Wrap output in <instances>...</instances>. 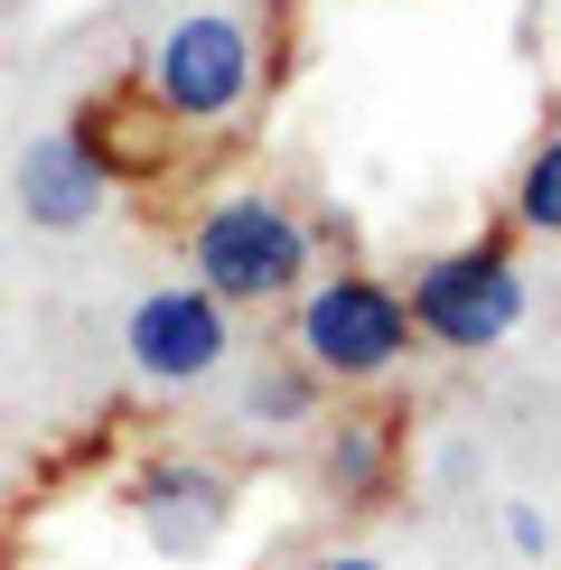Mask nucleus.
Instances as JSON below:
<instances>
[{
	"instance_id": "nucleus-1",
	"label": "nucleus",
	"mask_w": 561,
	"mask_h": 570,
	"mask_svg": "<svg viewBox=\"0 0 561 570\" xmlns=\"http://www.w3.org/2000/svg\"><path fill=\"white\" fill-rule=\"evenodd\" d=\"M318 244L327 234L309 225V206L280 197L272 178H234L216 197H197L178 253H187V281L216 291L225 308H291L318 272Z\"/></svg>"
},
{
	"instance_id": "nucleus-10",
	"label": "nucleus",
	"mask_w": 561,
	"mask_h": 570,
	"mask_svg": "<svg viewBox=\"0 0 561 570\" xmlns=\"http://www.w3.org/2000/svg\"><path fill=\"white\" fill-rule=\"evenodd\" d=\"M505 225L561 244V112L524 140V159H514V178H505Z\"/></svg>"
},
{
	"instance_id": "nucleus-6",
	"label": "nucleus",
	"mask_w": 561,
	"mask_h": 570,
	"mask_svg": "<svg viewBox=\"0 0 561 570\" xmlns=\"http://www.w3.org/2000/svg\"><path fill=\"white\" fill-rule=\"evenodd\" d=\"M112 178H122V150H104V112H76V122L38 131L29 150H19L10 197H19V216H29L38 234H85L94 216H104Z\"/></svg>"
},
{
	"instance_id": "nucleus-12",
	"label": "nucleus",
	"mask_w": 561,
	"mask_h": 570,
	"mask_svg": "<svg viewBox=\"0 0 561 570\" xmlns=\"http://www.w3.org/2000/svg\"><path fill=\"white\" fill-rule=\"evenodd\" d=\"M309 570H384V561H374V552H318Z\"/></svg>"
},
{
	"instance_id": "nucleus-3",
	"label": "nucleus",
	"mask_w": 561,
	"mask_h": 570,
	"mask_svg": "<svg viewBox=\"0 0 561 570\" xmlns=\"http://www.w3.org/2000/svg\"><path fill=\"white\" fill-rule=\"evenodd\" d=\"M421 327H412V299L403 281L365 272V263H318L309 291L291 299V355L318 374L327 393H374L412 365Z\"/></svg>"
},
{
	"instance_id": "nucleus-11",
	"label": "nucleus",
	"mask_w": 561,
	"mask_h": 570,
	"mask_svg": "<svg viewBox=\"0 0 561 570\" xmlns=\"http://www.w3.org/2000/svg\"><path fill=\"white\" fill-rule=\"evenodd\" d=\"M505 542H514L524 561H543V552H552V524H543V505H505Z\"/></svg>"
},
{
	"instance_id": "nucleus-4",
	"label": "nucleus",
	"mask_w": 561,
	"mask_h": 570,
	"mask_svg": "<svg viewBox=\"0 0 561 570\" xmlns=\"http://www.w3.org/2000/svg\"><path fill=\"white\" fill-rule=\"evenodd\" d=\"M403 299H412V327L421 346L440 355H496L533 308V281L514 263L505 234H468V244H440L403 272Z\"/></svg>"
},
{
	"instance_id": "nucleus-7",
	"label": "nucleus",
	"mask_w": 561,
	"mask_h": 570,
	"mask_svg": "<svg viewBox=\"0 0 561 570\" xmlns=\"http://www.w3.org/2000/svg\"><path fill=\"white\" fill-rule=\"evenodd\" d=\"M122 514H140V533H150L159 552H206V542L225 533V514H234V478L216 459L159 449V459H140L122 478Z\"/></svg>"
},
{
	"instance_id": "nucleus-8",
	"label": "nucleus",
	"mask_w": 561,
	"mask_h": 570,
	"mask_svg": "<svg viewBox=\"0 0 561 570\" xmlns=\"http://www.w3.org/2000/svg\"><path fill=\"white\" fill-rule=\"evenodd\" d=\"M403 487V431L384 412H337L318 421V495L337 514H374Z\"/></svg>"
},
{
	"instance_id": "nucleus-9",
	"label": "nucleus",
	"mask_w": 561,
	"mask_h": 570,
	"mask_svg": "<svg viewBox=\"0 0 561 570\" xmlns=\"http://www.w3.org/2000/svg\"><path fill=\"white\" fill-rule=\"evenodd\" d=\"M318 402H327V384L299 355H263V365H244V384H234V412H244L253 431H309Z\"/></svg>"
},
{
	"instance_id": "nucleus-2",
	"label": "nucleus",
	"mask_w": 561,
	"mask_h": 570,
	"mask_svg": "<svg viewBox=\"0 0 561 570\" xmlns=\"http://www.w3.org/2000/svg\"><path fill=\"white\" fill-rule=\"evenodd\" d=\"M131 85L169 131H234L272 94V38L253 10H178L140 47Z\"/></svg>"
},
{
	"instance_id": "nucleus-5",
	"label": "nucleus",
	"mask_w": 561,
	"mask_h": 570,
	"mask_svg": "<svg viewBox=\"0 0 561 570\" xmlns=\"http://www.w3.org/2000/svg\"><path fill=\"white\" fill-rule=\"evenodd\" d=\"M122 355L140 384L197 393L234 365V308L216 291H197V281H159V291H140L122 308Z\"/></svg>"
}]
</instances>
